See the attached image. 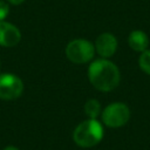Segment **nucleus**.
<instances>
[{
    "mask_svg": "<svg viewBox=\"0 0 150 150\" xmlns=\"http://www.w3.org/2000/svg\"><path fill=\"white\" fill-rule=\"evenodd\" d=\"M88 79L95 89L107 93L114 90L120 84L121 73L114 62L101 57L89 64Z\"/></svg>",
    "mask_w": 150,
    "mask_h": 150,
    "instance_id": "f257e3e1",
    "label": "nucleus"
},
{
    "mask_svg": "<svg viewBox=\"0 0 150 150\" xmlns=\"http://www.w3.org/2000/svg\"><path fill=\"white\" fill-rule=\"evenodd\" d=\"M83 109H84V112L88 116V118H97L102 112L101 103L95 98H89L84 103Z\"/></svg>",
    "mask_w": 150,
    "mask_h": 150,
    "instance_id": "1a4fd4ad",
    "label": "nucleus"
},
{
    "mask_svg": "<svg viewBox=\"0 0 150 150\" xmlns=\"http://www.w3.org/2000/svg\"><path fill=\"white\" fill-rule=\"evenodd\" d=\"M21 40L20 29L7 21H0V46L1 47H14Z\"/></svg>",
    "mask_w": 150,
    "mask_h": 150,
    "instance_id": "0eeeda50",
    "label": "nucleus"
},
{
    "mask_svg": "<svg viewBox=\"0 0 150 150\" xmlns=\"http://www.w3.org/2000/svg\"><path fill=\"white\" fill-rule=\"evenodd\" d=\"M9 14V5L7 1L0 0V21H4Z\"/></svg>",
    "mask_w": 150,
    "mask_h": 150,
    "instance_id": "9b49d317",
    "label": "nucleus"
},
{
    "mask_svg": "<svg viewBox=\"0 0 150 150\" xmlns=\"http://www.w3.org/2000/svg\"><path fill=\"white\" fill-rule=\"evenodd\" d=\"M0 63H1V62H0Z\"/></svg>",
    "mask_w": 150,
    "mask_h": 150,
    "instance_id": "4468645a",
    "label": "nucleus"
},
{
    "mask_svg": "<svg viewBox=\"0 0 150 150\" xmlns=\"http://www.w3.org/2000/svg\"><path fill=\"white\" fill-rule=\"evenodd\" d=\"M95 55V46L86 39H74L66 47V56L76 64L87 63Z\"/></svg>",
    "mask_w": 150,
    "mask_h": 150,
    "instance_id": "7ed1b4c3",
    "label": "nucleus"
},
{
    "mask_svg": "<svg viewBox=\"0 0 150 150\" xmlns=\"http://www.w3.org/2000/svg\"><path fill=\"white\" fill-rule=\"evenodd\" d=\"M128 43H129V47H130L132 50L142 53V52H144L145 49H148V46H149V38H148V35H146L143 30L136 29V30H132V32L129 34Z\"/></svg>",
    "mask_w": 150,
    "mask_h": 150,
    "instance_id": "6e6552de",
    "label": "nucleus"
},
{
    "mask_svg": "<svg viewBox=\"0 0 150 150\" xmlns=\"http://www.w3.org/2000/svg\"><path fill=\"white\" fill-rule=\"evenodd\" d=\"M2 150H19V148L14 146V145H7L6 148H4Z\"/></svg>",
    "mask_w": 150,
    "mask_h": 150,
    "instance_id": "ddd939ff",
    "label": "nucleus"
},
{
    "mask_svg": "<svg viewBox=\"0 0 150 150\" xmlns=\"http://www.w3.org/2000/svg\"><path fill=\"white\" fill-rule=\"evenodd\" d=\"M117 39L111 33H102L97 36L95 41V52L102 59L111 57L117 49Z\"/></svg>",
    "mask_w": 150,
    "mask_h": 150,
    "instance_id": "423d86ee",
    "label": "nucleus"
},
{
    "mask_svg": "<svg viewBox=\"0 0 150 150\" xmlns=\"http://www.w3.org/2000/svg\"><path fill=\"white\" fill-rule=\"evenodd\" d=\"M6 1L11 5H14V6H18V5H21L22 2H25V0H6Z\"/></svg>",
    "mask_w": 150,
    "mask_h": 150,
    "instance_id": "f8f14e48",
    "label": "nucleus"
},
{
    "mask_svg": "<svg viewBox=\"0 0 150 150\" xmlns=\"http://www.w3.org/2000/svg\"><path fill=\"white\" fill-rule=\"evenodd\" d=\"M23 91L22 80L13 73L0 74V100L13 101L21 96Z\"/></svg>",
    "mask_w": 150,
    "mask_h": 150,
    "instance_id": "39448f33",
    "label": "nucleus"
},
{
    "mask_svg": "<svg viewBox=\"0 0 150 150\" xmlns=\"http://www.w3.org/2000/svg\"><path fill=\"white\" fill-rule=\"evenodd\" d=\"M103 136L104 129L97 118L82 121L73 131V141L80 148H93L102 141Z\"/></svg>",
    "mask_w": 150,
    "mask_h": 150,
    "instance_id": "f03ea898",
    "label": "nucleus"
},
{
    "mask_svg": "<svg viewBox=\"0 0 150 150\" xmlns=\"http://www.w3.org/2000/svg\"><path fill=\"white\" fill-rule=\"evenodd\" d=\"M138 64L143 73L150 75V49H145L144 52L141 53V56L138 59Z\"/></svg>",
    "mask_w": 150,
    "mask_h": 150,
    "instance_id": "9d476101",
    "label": "nucleus"
},
{
    "mask_svg": "<svg viewBox=\"0 0 150 150\" xmlns=\"http://www.w3.org/2000/svg\"><path fill=\"white\" fill-rule=\"evenodd\" d=\"M102 122L108 128H121L130 118V109L123 102H112L101 112Z\"/></svg>",
    "mask_w": 150,
    "mask_h": 150,
    "instance_id": "20e7f679",
    "label": "nucleus"
}]
</instances>
